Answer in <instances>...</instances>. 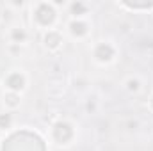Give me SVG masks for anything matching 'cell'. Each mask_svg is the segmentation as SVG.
<instances>
[{
	"instance_id": "6da1fadb",
	"label": "cell",
	"mask_w": 153,
	"mask_h": 151,
	"mask_svg": "<svg viewBox=\"0 0 153 151\" xmlns=\"http://www.w3.org/2000/svg\"><path fill=\"white\" fill-rule=\"evenodd\" d=\"M128 89H130V91H139V89H141V87H139V82L130 78V80H128Z\"/></svg>"
}]
</instances>
